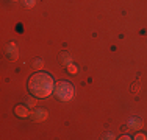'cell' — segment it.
I'll list each match as a JSON object with an SVG mask.
<instances>
[{"instance_id":"6da1fadb","label":"cell","mask_w":147,"mask_h":140,"mask_svg":"<svg viewBox=\"0 0 147 140\" xmlns=\"http://www.w3.org/2000/svg\"><path fill=\"white\" fill-rule=\"evenodd\" d=\"M28 89L33 97L38 98H47L55 92V83L49 73L39 72L34 73L28 81Z\"/></svg>"},{"instance_id":"7a4b0ae2","label":"cell","mask_w":147,"mask_h":140,"mask_svg":"<svg viewBox=\"0 0 147 140\" xmlns=\"http://www.w3.org/2000/svg\"><path fill=\"white\" fill-rule=\"evenodd\" d=\"M55 93L61 101H71L75 97V87L67 81H61L55 86Z\"/></svg>"},{"instance_id":"3957f363","label":"cell","mask_w":147,"mask_h":140,"mask_svg":"<svg viewBox=\"0 0 147 140\" xmlns=\"http://www.w3.org/2000/svg\"><path fill=\"white\" fill-rule=\"evenodd\" d=\"M47 117H49V112L45 109H36V111H33L30 114V118H33L34 121H42Z\"/></svg>"},{"instance_id":"277c9868","label":"cell","mask_w":147,"mask_h":140,"mask_svg":"<svg viewBox=\"0 0 147 140\" xmlns=\"http://www.w3.org/2000/svg\"><path fill=\"white\" fill-rule=\"evenodd\" d=\"M6 56H8L9 59H16L17 56H19V51H17V45L14 42H9L8 45H6Z\"/></svg>"},{"instance_id":"5b68a950","label":"cell","mask_w":147,"mask_h":140,"mask_svg":"<svg viewBox=\"0 0 147 140\" xmlns=\"http://www.w3.org/2000/svg\"><path fill=\"white\" fill-rule=\"evenodd\" d=\"M142 120L141 118H138V117H131L130 120H128V128L130 129H135V131H138V129H141L142 128Z\"/></svg>"},{"instance_id":"8992f818","label":"cell","mask_w":147,"mask_h":140,"mask_svg":"<svg viewBox=\"0 0 147 140\" xmlns=\"http://www.w3.org/2000/svg\"><path fill=\"white\" fill-rule=\"evenodd\" d=\"M59 61H61V64L63 65H71L72 62H74V58H72V55L71 53H67V51H63L61 53V56H59Z\"/></svg>"},{"instance_id":"52a82bcc","label":"cell","mask_w":147,"mask_h":140,"mask_svg":"<svg viewBox=\"0 0 147 140\" xmlns=\"http://www.w3.org/2000/svg\"><path fill=\"white\" fill-rule=\"evenodd\" d=\"M14 112H16V115L17 117H30V114L31 112H28V109H27L25 106H16V109H14Z\"/></svg>"},{"instance_id":"ba28073f","label":"cell","mask_w":147,"mask_h":140,"mask_svg":"<svg viewBox=\"0 0 147 140\" xmlns=\"http://www.w3.org/2000/svg\"><path fill=\"white\" fill-rule=\"evenodd\" d=\"M67 72H69V73H72V75H75V73H78V67H77V65L72 62L71 65H67Z\"/></svg>"},{"instance_id":"9c48e42d","label":"cell","mask_w":147,"mask_h":140,"mask_svg":"<svg viewBox=\"0 0 147 140\" xmlns=\"http://www.w3.org/2000/svg\"><path fill=\"white\" fill-rule=\"evenodd\" d=\"M22 3L27 6V8H33L36 5V0H22Z\"/></svg>"},{"instance_id":"30bf717a","label":"cell","mask_w":147,"mask_h":140,"mask_svg":"<svg viewBox=\"0 0 147 140\" xmlns=\"http://www.w3.org/2000/svg\"><path fill=\"white\" fill-rule=\"evenodd\" d=\"M42 65H44L42 59H34L33 61V67L34 69H42Z\"/></svg>"},{"instance_id":"8fae6325","label":"cell","mask_w":147,"mask_h":140,"mask_svg":"<svg viewBox=\"0 0 147 140\" xmlns=\"http://www.w3.org/2000/svg\"><path fill=\"white\" fill-rule=\"evenodd\" d=\"M34 103H36V100H34V98L31 97V98H28V101H27V106H28V107H33V106H34Z\"/></svg>"},{"instance_id":"7c38bea8","label":"cell","mask_w":147,"mask_h":140,"mask_svg":"<svg viewBox=\"0 0 147 140\" xmlns=\"http://www.w3.org/2000/svg\"><path fill=\"white\" fill-rule=\"evenodd\" d=\"M146 139H147L146 134H136L135 135V140H146Z\"/></svg>"},{"instance_id":"4fadbf2b","label":"cell","mask_w":147,"mask_h":140,"mask_svg":"<svg viewBox=\"0 0 147 140\" xmlns=\"http://www.w3.org/2000/svg\"><path fill=\"white\" fill-rule=\"evenodd\" d=\"M103 139H114V135L110 132V134H105V137H103Z\"/></svg>"},{"instance_id":"5bb4252c","label":"cell","mask_w":147,"mask_h":140,"mask_svg":"<svg viewBox=\"0 0 147 140\" xmlns=\"http://www.w3.org/2000/svg\"><path fill=\"white\" fill-rule=\"evenodd\" d=\"M138 90H139V86H138V84H135V86H133V92H138Z\"/></svg>"}]
</instances>
